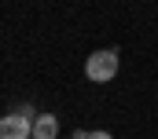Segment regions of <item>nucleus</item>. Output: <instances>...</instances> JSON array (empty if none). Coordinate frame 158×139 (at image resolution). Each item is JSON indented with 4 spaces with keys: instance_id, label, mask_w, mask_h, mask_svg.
<instances>
[{
    "instance_id": "nucleus-2",
    "label": "nucleus",
    "mask_w": 158,
    "mask_h": 139,
    "mask_svg": "<svg viewBox=\"0 0 158 139\" xmlns=\"http://www.w3.org/2000/svg\"><path fill=\"white\" fill-rule=\"evenodd\" d=\"M33 106H22L15 113H4L0 121V139H33Z\"/></svg>"
},
{
    "instance_id": "nucleus-1",
    "label": "nucleus",
    "mask_w": 158,
    "mask_h": 139,
    "mask_svg": "<svg viewBox=\"0 0 158 139\" xmlns=\"http://www.w3.org/2000/svg\"><path fill=\"white\" fill-rule=\"evenodd\" d=\"M85 77L96 84H107L118 77V48H99L85 59Z\"/></svg>"
},
{
    "instance_id": "nucleus-4",
    "label": "nucleus",
    "mask_w": 158,
    "mask_h": 139,
    "mask_svg": "<svg viewBox=\"0 0 158 139\" xmlns=\"http://www.w3.org/2000/svg\"><path fill=\"white\" fill-rule=\"evenodd\" d=\"M74 139H110V132H99V128H96V132H77Z\"/></svg>"
},
{
    "instance_id": "nucleus-3",
    "label": "nucleus",
    "mask_w": 158,
    "mask_h": 139,
    "mask_svg": "<svg viewBox=\"0 0 158 139\" xmlns=\"http://www.w3.org/2000/svg\"><path fill=\"white\" fill-rule=\"evenodd\" d=\"M33 139H59V117H55V113H37V121H33Z\"/></svg>"
}]
</instances>
